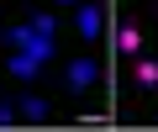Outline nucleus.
Here are the masks:
<instances>
[{
    "label": "nucleus",
    "mask_w": 158,
    "mask_h": 132,
    "mask_svg": "<svg viewBox=\"0 0 158 132\" xmlns=\"http://www.w3.org/2000/svg\"><path fill=\"white\" fill-rule=\"evenodd\" d=\"M53 32H58V27H53V16H48V11H37V16H32V21H21V27H6V42L48 63V58L58 53V42H53Z\"/></svg>",
    "instance_id": "nucleus-1"
},
{
    "label": "nucleus",
    "mask_w": 158,
    "mask_h": 132,
    "mask_svg": "<svg viewBox=\"0 0 158 132\" xmlns=\"http://www.w3.org/2000/svg\"><path fill=\"white\" fill-rule=\"evenodd\" d=\"M142 27L137 21H127V27H116V53H127V58H142Z\"/></svg>",
    "instance_id": "nucleus-2"
},
{
    "label": "nucleus",
    "mask_w": 158,
    "mask_h": 132,
    "mask_svg": "<svg viewBox=\"0 0 158 132\" xmlns=\"http://www.w3.org/2000/svg\"><path fill=\"white\" fill-rule=\"evenodd\" d=\"M95 74H100V69H95L90 58H74V63H69V90H90Z\"/></svg>",
    "instance_id": "nucleus-3"
},
{
    "label": "nucleus",
    "mask_w": 158,
    "mask_h": 132,
    "mask_svg": "<svg viewBox=\"0 0 158 132\" xmlns=\"http://www.w3.org/2000/svg\"><path fill=\"white\" fill-rule=\"evenodd\" d=\"M11 74H16V79H27V85H32V79H37V74H42V58H32V53H21V48H16V53H11Z\"/></svg>",
    "instance_id": "nucleus-4"
},
{
    "label": "nucleus",
    "mask_w": 158,
    "mask_h": 132,
    "mask_svg": "<svg viewBox=\"0 0 158 132\" xmlns=\"http://www.w3.org/2000/svg\"><path fill=\"white\" fill-rule=\"evenodd\" d=\"M74 27H79V37H100V11H95V6H79Z\"/></svg>",
    "instance_id": "nucleus-5"
},
{
    "label": "nucleus",
    "mask_w": 158,
    "mask_h": 132,
    "mask_svg": "<svg viewBox=\"0 0 158 132\" xmlns=\"http://www.w3.org/2000/svg\"><path fill=\"white\" fill-rule=\"evenodd\" d=\"M132 79H137L142 90H158V63H153V58H137V69H132Z\"/></svg>",
    "instance_id": "nucleus-6"
},
{
    "label": "nucleus",
    "mask_w": 158,
    "mask_h": 132,
    "mask_svg": "<svg viewBox=\"0 0 158 132\" xmlns=\"http://www.w3.org/2000/svg\"><path fill=\"white\" fill-rule=\"evenodd\" d=\"M16 111H21L27 121H42V116H48V100H42V95H21V106H16Z\"/></svg>",
    "instance_id": "nucleus-7"
},
{
    "label": "nucleus",
    "mask_w": 158,
    "mask_h": 132,
    "mask_svg": "<svg viewBox=\"0 0 158 132\" xmlns=\"http://www.w3.org/2000/svg\"><path fill=\"white\" fill-rule=\"evenodd\" d=\"M16 116H21V111H16V106H0V127H11V121H16Z\"/></svg>",
    "instance_id": "nucleus-8"
},
{
    "label": "nucleus",
    "mask_w": 158,
    "mask_h": 132,
    "mask_svg": "<svg viewBox=\"0 0 158 132\" xmlns=\"http://www.w3.org/2000/svg\"><path fill=\"white\" fill-rule=\"evenodd\" d=\"M58 6H74V0H58Z\"/></svg>",
    "instance_id": "nucleus-9"
},
{
    "label": "nucleus",
    "mask_w": 158,
    "mask_h": 132,
    "mask_svg": "<svg viewBox=\"0 0 158 132\" xmlns=\"http://www.w3.org/2000/svg\"><path fill=\"white\" fill-rule=\"evenodd\" d=\"M0 32H6V27H0Z\"/></svg>",
    "instance_id": "nucleus-10"
}]
</instances>
